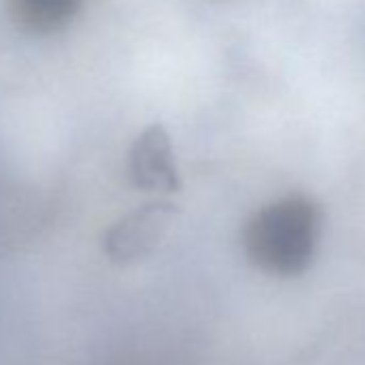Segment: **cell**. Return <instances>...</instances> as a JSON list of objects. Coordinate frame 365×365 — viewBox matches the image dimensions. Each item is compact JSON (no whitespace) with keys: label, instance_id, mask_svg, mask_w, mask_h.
<instances>
[{"label":"cell","instance_id":"6da1fadb","mask_svg":"<svg viewBox=\"0 0 365 365\" xmlns=\"http://www.w3.org/2000/svg\"><path fill=\"white\" fill-rule=\"evenodd\" d=\"M320 239V211L305 196L279 198L262 207L245 226L243 247L260 271L297 277L314 262Z\"/></svg>","mask_w":365,"mask_h":365},{"label":"cell","instance_id":"7a4b0ae2","mask_svg":"<svg viewBox=\"0 0 365 365\" xmlns=\"http://www.w3.org/2000/svg\"><path fill=\"white\" fill-rule=\"evenodd\" d=\"M178 217V207L165 200L146 202L114 222L101 241V250L112 264L129 267L157 252Z\"/></svg>","mask_w":365,"mask_h":365},{"label":"cell","instance_id":"277c9868","mask_svg":"<svg viewBox=\"0 0 365 365\" xmlns=\"http://www.w3.org/2000/svg\"><path fill=\"white\" fill-rule=\"evenodd\" d=\"M82 0H9L14 22L31 35H56L80 14Z\"/></svg>","mask_w":365,"mask_h":365},{"label":"cell","instance_id":"3957f363","mask_svg":"<svg viewBox=\"0 0 365 365\" xmlns=\"http://www.w3.org/2000/svg\"><path fill=\"white\" fill-rule=\"evenodd\" d=\"M129 180L142 192H180V172L174 146L161 125L146 127L129 148Z\"/></svg>","mask_w":365,"mask_h":365}]
</instances>
